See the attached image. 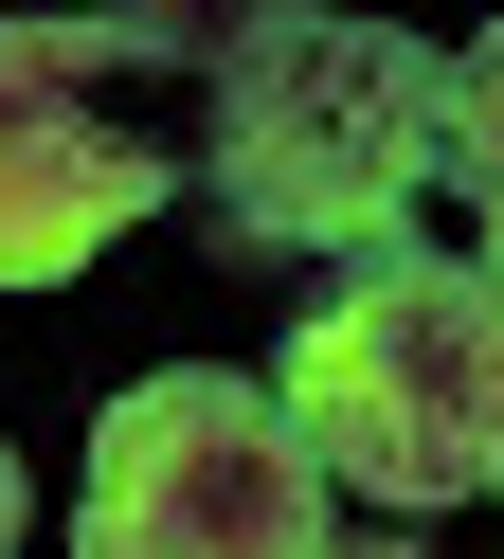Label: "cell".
<instances>
[{"instance_id":"obj_7","label":"cell","mask_w":504,"mask_h":559,"mask_svg":"<svg viewBox=\"0 0 504 559\" xmlns=\"http://www.w3.org/2000/svg\"><path fill=\"white\" fill-rule=\"evenodd\" d=\"M360 559H432V542H360Z\"/></svg>"},{"instance_id":"obj_2","label":"cell","mask_w":504,"mask_h":559,"mask_svg":"<svg viewBox=\"0 0 504 559\" xmlns=\"http://www.w3.org/2000/svg\"><path fill=\"white\" fill-rule=\"evenodd\" d=\"M271 397L307 433V469L360 487V506H396V523L487 506L504 487V289L468 253H432V235H379V253H343L307 289Z\"/></svg>"},{"instance_id":"obj_1","label":"cell","mask_w":504,"mask_h":559,"mask_svg":"<svg viewBox=\"0 0 504 559\" xmlns=\"http://www.w3.org/2000/svg\"><path fill=\"white\" fill-rule=\"evenodd\" d=\"M199 181L235 253H324V271L379 253L451 181V55L396 19H343V0L235 19L199 73Z\"/></svg>"},{"instance_id":"obj_5","label":"cell","mask_w":504,"mask_h":559,"mask_svg":"<svg viewBox=\"0 0 504 559\" xmlns=\"http://www.w3.org/2000/svg\"><path fill=\"white\" fill-rule=\"evenodd\" d=\"M451 199H468V235H487L468 271L504 289V19H487V37L451 55Z\"/></svg>"},{"instance_id":"obj_3","label":"cell","mask_w":504,"mask_h":559,"mask_svg":"<svg viewBox=\"0 0 504 559\" xmlns=\"http://www.w3.org/2000/svg\"><path fill=\"white\" fill-rule=\"evenodd\" d=\"M180 73H216L199 0H127V19H0V289H72L108 235L180 199Z\"/></svg>"},{"instance_id":"obj_4","label":"cell","mask_w":504,"mask_h":559,"mask_svg":"<svg viewBox=\"0 0 504 559\" xmlns=\"http://www.w3.org/2000/svg\"><path fill=\"white\" fill-rule=\"evenodd\" d=\"M72 559H324V469L288 397L216 361L127 379L91 433V487H72Z\"/></svg>"},{"instance_id":"obj_6","label":"cell","mask_w":504,"mask_h":559,"mask_svg":"<svg viewBox=\"0 0 504 559\" xmlns=\"http://www.w3.org/2000/svg\"><path fill=\"white\" fill-rule=\"evenodd\" d=\"M0 559H19V451H0Z\"/></svg>"}]
</instances>
